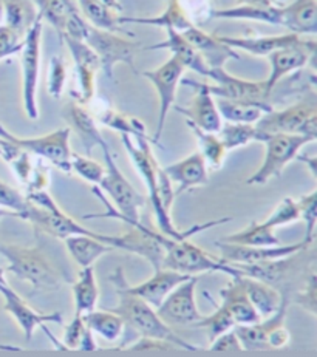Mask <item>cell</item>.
<instances>
[{"instance_id":"6da1fadb","label":"cell","mask_w":317,"mask_h":357,"mask_svg":"<svg viewBox=\"0 0 317 357\" xmlns=\"http://www.w3.org/2000/svg\"><path fill=\"white\" fill-rule=\"evenodd\" d=\"M99 147L103 150L105 174L103 181L98 185H93L91 192L95 194L101 203L105 206L104 213H89L85 220L91 218H115L121 220L122 223L128 226H136L141 223V209L146 204V199L128 183L124 174L121 172L112 150L103 139L99 142Z\"/></svg>"},{"instance_id":"7a4b0ae2","label":"cell","mask_w":317,"mask_h":357,"mask_svg":"<svg viewBox=\"0 0 317 357\" xmlns=\"http://www.w3.org/2000/svg\"><path fill=\"white\" fill-rule=\"evenodd\" d=\"M122 144L126 147V152L128 155V158L133 162V166L136 169V172L140 174L141 180L144 181L147 188V195H149V202L150 206L154 209V215L156 220L158 229L165 237H169L172 240H184V238H191L193 235H197L203 231L212 229L215 226L229 223L230 217H225L220 220H212L207 221V223H200V225H193L192 227L186 231H179L178 227L174 225L172 221L170 212L165 211L163 208V204L160 202V197H158V183H156V167H158V161L155 158V155L152 152V147H150L149 138H131L127 135H121Z\"/></svg>"},{"instance_id":"3957f363","label":"cell","mask_w":317,"mask_h":357,"mask_svg":"<svg viewBox=\"0 0 317 357\" xmlns=\"http://www.w3.org/2000/svg\"><path fill=\"white\" fill-rule=\"evenodd\" d=\"M110 282L113 283L115 291L118 296V305L110 308L113 312L124 322L127 331L140 335H146V337H155L163 339L165 342H170L172 345L177 348L187 349V351H198L200 347L192 345L189 342L184 340L182 335H178L169 325H165L160 316L156 314L154 306L144 302L136 296L131 294L127 291V278L124 275V269L117 268L115 273L110 275Z\"/></svg>"},{"instance_id":"277c9868","label":"cell","mask_w":317,"mask_h":357,"mask_svg":"<svg viewBox=\"0 0 317 357\" xmlns=\"http://www.w3.org/2000/svg\"><path fill=\"white\" fill-rule=\"evenodd\" d=\"M0 255L8 261L5 273L31 284L34 292L59 291L64 277L40 248L6 245L0 241Z\"/></svg>"},{"instance_id":"5b68a950","label":"cell","mask_w":317,"mask_h":357,"mask_svg":"<svg viewBox=\"0 0 317 357\" xmlns=\"http://www.w3.org/2000/svg\"><path fill=\"white\" fill-rule=\"evenodd\" d=\"M161 268L175 271V273L186 274L189 277H197L207 273H223L230 277L242 274L240 269L223 263L219 257L207 254L196 243L189 241V238L170 240L169 246L165 248Z\"/></svg>"},{"instance_id":"8992f818","label":"cell","mask_w":317,"mask_h":357,"mask_svg":"<svg viewBox=\"0 0 317 357\" xmlns=\"http://www.w3.org/2000/svg\"><path fill=\"white\" fill-rule=\"evenodd\" d=\"M309 142H314V139L304 137V135H268L265 137V156L254 174H252L246 184L249 185H263L272 178H277L282 175L283 169L288 164L293 162V160L297 158L300 150L304 149Z\"/></svg>"},{"instance_id":"52a82bcc","label":"cell","mask_w":317,"mask_h":357,"mask_svg":"<svg viewBox=\"0 0 317 357\" xmlns=\"http://www.w3.org/2000/svg\"><path fill=\"white\" fill-rule=\"evenodd\" d=\"M257 130L262 138L268 135H304L317 139V107L314 102L300 101L283 110H271L257 121ZM262 139V142H263Z\"/></svg>"},{"instance_id":"ba28073f","label":"cell","mask_w":317,"mask_h":357,"mask_svg":"<svg viewBox=\"0 0 317 357\" xmlns=\"http://www.w3.org/2000/svg\"><path fill=\"white\" fill-rule=\"evenodd\" d=\"M84 42L98 56L101 70L104 71L109 79H115V67L118 63H126L132 68L133 73L138 75L135 66V56L141 50L136 42L122 38V36L110 31H101L89 25L84 36Z\"/></svg>"},{"instance_id":"9c48e42d","label":"cell","mask_w":317,"mask_h":357,"mask_svg":"<svg viewBox=\"0 0 317 357\" xmlns=\"http://www.w3.org/2000/svg\"><path fill=\"white\" fill-rule=\"evenodd\" d=\"M0 138L25 150L30 155L39 156L40 160L52 162L61 172L70 175L71 174V149H70V128H57V130L44 135L38 138H20L6 130L3 126H0Z\"/></svg>"},{"instance_id":"30bf717a","label":"cell","mask_w":317,"mask_h":357,"mask_svg":"<svg viewBox=\"0 0 317 357\" xmlns=\"http://www.w3.org/2000/svg\"><path fill=\"white\" fill-rule=\"evenodd\" d=\"M207 79L214 81V84H205L207 91L214 98L257 105L266 113L274 110L268 102L271 95L266 90L265 81L242 79V77L229 75L225 68H211L207 73Z\"/></svg>"},{"instance_id":"8fae6325","label":"cell","mask_w":317,"mask_h":357,"mask_svg":"<svg viewBox=\"0 0 317 357\" xmlns=\"http://www.w3.org/2000/svg\"><path fill=\"white\" fill-rule=\"evenodd\" d=\"M42 26L44 20L39 16L36 17L31 26L28 28L20 50V62H22V96L24 109L27 116L31 121L39 119L38 109V81L40 68V42H42Z\"/></svg>"},{"instance_id":"7c38bea8","label":"cell","mask_w":317,"mask_h":357,"mask_svg":"<svg viewBox=\"0 0 317 357\" xmlns=\"http://www.w3.org/2000/svg\"><path fill=\"white\" fill-rule=\"evenodd\" d=\"M172 238L165 237L161 232L154 231L152 227L144 225L131 226V229L121 235H110L109 245L113 249H122V251L136 254L146 259L154 271L161 269L165 255V248L169 246Z\"/></svg>"},{"instance_id":"4fadbf2b","label":"cell","mask_w":317,"mask_h":357,"mask_svg":"<svg viewBox=\"0 0 317 357\" xmlns=\"http://www.w3.org/2000/svg\"><path fill=\"white\" fill-rule=\"evenodd\" d=\"M183 73H184V67L177 61V58H174V56L155 70L142 71V76L154 85L158 93V99H160V113H158L156 130L152 138V141L156 146H160L165 119H168L169 110L175 104L177 89L183 79Z\"/></svg>"},{"instance_id":"5bb4252c","label":"cell","mask_w":317,"mask_h":357,"mask_svg":"<svg viewBox=\"0 0 317 357\" xmlns=\"http://www.w3.org/2000/svg\"><path fill=\"white\" fill-rule=\"evenodd\" d=\"M198 278L191 277L170 292L164 302L156 308V314L165 325L193 328L203 317L197 306L196 289Z\"/></svg>"},{"instance_id":"9a60e30c","label":"cell","mask_w":317,"mask_h":357,"mask_svg":"<svg viewBox=\"0 0 317 357\" xmlns=\"http://www.w3.org/2000/svg\"><path fill=\"white\" fill-rule=\"evenodd\" d=\"M38 16L52 25L62 38L84 40L89 24L73 0H31Z\"/></svg>"},{"instance_id":"2e32d148","label":"cell","mask_w":317,"mask_h":357,"mask_svg":"<svg viewBox=\"0 0 317 357\" xmlns=\"http://www.w3.org/2000/svg\"><path fill=\"white\" fill-rule=\"evenodd\" d=\"M215 246L220 251L219 259L223 263H228V265H263V263H270L293 255L311 245H307L302 240L299 243H294V245H279L272 248L240 246L226 241H215Z\"/></svg>"},{"instance_id":"e0dca14e","label":"cell","mask_w":317,"mask_h":357,"mask_svg":"<svg viewBox=\"0 0 317 357\" xmlns=\"http://www.w3.org/2000/svg\"><path fill=\"white\" fill-rule=\"evenodd\" d=\"M316 47V40L302 38L300 42H297L295 45L277 50V52H274L268 56L271 71L268 77L263 81L270 95L272 93L274 87H276L286 75L305 68L309 62L314 61Z\"/></svg>"},{"instance_id":"ac0fdd59","label":"cell","mask_w":317,"mask_h":357,"mask_svg":"<svg viewBox=\"0 0 317 357\" xmlns=\"http://www.w3.org/2000/svg\"><path fill=\"white\" fill-rule=\"evenodd\" d=\"M182 85L186 87H192L196 90V96L187 107H175V110L187 118V123L196 126L201 130L219 133L223 126V119L219 113L217 104H215V98L207 91L205 82H197L192 79L183 77Z\"/></svg>"},{"instance_id":"d6986e66","label":"cell","mask_w":317,"mask_h":357,"mask_svg":"<svg viewBox=\"0 0 317 357\" xmlns=\"http://www.w3.org/2000/svg\"><path fill=\"white\" fill-rule=\"evenodd\" d=\"M0 296L3 297V310L16 320V324L25 334L27 342L31 340L38 328H42L47 324H64V316L61 311H53L48 314L36 311L10 287L8 282L0 287Z\"/></svg>"},{"instance_id":"ffe728a7","label":"cell","mask_w":317,"mask_h":357,"mask_svg":"<svg viewBox=\"0 0 317 357\" xmlns=\"http://www.w3.org/2000/svg\"><path fill=\"white\" fill-rule=\"evenodd\" d=\"M62 40L66 42L75 62V71L79 87V93H73L75 101L82 105H87L93 101L96 93L95 81L98 70L101 68L99 59L95 52L84 40L73 38H62Z\"/></svg>"},{"instance_id":"44dd1931","label":"cell","mask_w":317,"mask_h":357,"mask_svg":"<svg viewBox=\"0 0 317 357\" xmlns=\"http://www.w3.org/2000/svg\"><path fill=\"white\" fill-rule=\"evenodd\" d=\"M184 39L197 50L201 59L209 68H225L228 61H239L240 54L230 47L225 45L219 36L209 34L197 25H192L182 33Z\"/></svg>"},{"instance_id":"7402d4cb","label":"cell","mask_w":317,"mask_h":357,"mask_svg":"<svg viewBox=\"0 0 317 357\" xmlns=\"http://www.w3.org/2000/svg\"><path fill=\"white\" fill-rule=\"evenodd\" d=\"M163 169L172 184H177V189H174L175 197L209 183V169L198 152L187 155L186 158L172 162Z\"/></svg>"},{"instance_id":"603a6c76","label":"cell","mask_w":317,"mask_h":357,"mask_svg":"<svg viewBox=\"0 0 317 357\" xmlns=\"http://www.w3.org/2000/svg\"><path fill=\"white\" fill-rule=\"evenodd\" d=\"M187 278L191 277L186 274L175 273V271L161 268L158 271H154V275L147 278L146 282L133 284V287L128 283L127 291L138 298L144 300V302L149 303L150 306H154L156 310L158 306L164 302L165 297H168L170 292L178 287V284L186 282Z\"/></svg>"},{"instance_id":"cb8c5ba5","label":"cell","mask_w":317,"mask_h":357,"mask_svg":"<svg viewBox=\"0 0 317 357\" xmlns=\"http://www.w3.org/2000/svg\"><path fill=\"white\" fill-rule=\"evenodd\" d=\"M280 25L297 36L317 34V0H294L280 6Z\"/></svg>"},{"instance_id":"d4e9b609","label":"cell","mask_w":317,"mask_h":357,"mask_svg":"<svg viewBox=\"0 0 317 357\" xmlns=\"http://www.w3.org/2000/svg\"><path fill=\"white\" fill-rule=\"evenodd\" d=\"M141 50L144 52H156V50H168V52L172 53L174 58L182 63L184 70H191L196 71L200 76L207 77L209 68L206 66V62L201 59V56L197 53V50L193 48L189 42L184 39V36L182 33H178L175 30H168V38L163 42H158V44H154L150 47H142Z\"/></svg>"},{"instance_id":"484cf974","label":"cell","mask_w":317,"mask_h":357,"mask_svg":"<svg viewBox=\"0 0 317 357\" xmlns=\"http://www.w3.org/2000/svg\"><path fill=\"white\" fill-rule=\"evenodd\" d=\"M223 44L233 50H242L252 56H270L286 47L295 45L300 42L297 34H279V36H262V38H235V36H219Z\"/></svg>"},{"instance_id":"4316f807","label":"cell","mask_w":317,"mask_h":357,"mask_svg":"<svg viewBox=\"0 0 317 357\" xmlns=\"http://www.w3.org/2000/svg\"><path fill=\"white\" fill-rule=\"evenodd\" d=\"M242 275V274H239ZM239 275H234L225 288L220 291L221 305L226 306L230 317H233L235 326L242 325H252L260 322V316H258L254 306L251 305L249 298L246 297L242 283L239 280Z\"/></svg>"},{"instance_id":"83f0119b","label":"cell","mask_w":317,"mask_h":357,"mask_svg":"<svg viewBox=\"0 0 317 357\" xmlns=\"http://www.w3.org/2000/svg\"><path fill=\"white\" fill-rule=\"evenodd\" d=\"M239 280L260 319H268L279 310L280 303H282V294L277 288L248 275H239Z\"/></svg>"},{"instance_id":"f1b7e54d","label":"cell","mask_w":317,"mask_h":357,"mask_svg":"<svg viewBox=\"0 0 317 357\" xmlns=\"http://www.w3.org/2000/svg\"><path fill=\"white\" fill-rule=\"evenodd\" d=\"M119 22L122 24H138V25H149V26H160L165 30H175L183 33L187 28L192 26L193 22L189 17V13L186 11L184 5L179 0H169L165 10L155 17H127L121 16Z\"/></svg>"},{"instance_id":"f546056e","label":"cell","mask_w":317,"mask_h":357,"mask_svg":"<svg viewBox=\"0 0 317 357\" xmlns=\"http://www.w3.org/2000/svg\"><path fill=\"white\" fill-rule=\"evenodd\" d=\"M66 119L84 142L87 155L91 153L93 147H99V142L104 139V137L99 132L95 116L87 110V107L79 104L78 101L70 102L66 107Z\"/></svg>"},{"instance_id":"4dcf8cb0","label":"cell","mask_w":317,"mask_h":357,"mask_svg":"<svg viewBox=\"0 0 317 357\" xmlns=\"http://www.w3.org/2000/svg\"><path fill=\"white\" fill-rule=\"evenodd\" d=\"M75 300V316H85L96 310L99 300V287L93 266L81 268V273L71 284Z\"/></svg>"},{"instance_id":"1f68e13d","label":"cell","mask_w":317,"mask_h":357,"mask_svg":"<svg viewBox=\"0 0 317 357\" xmlns=\"http://www.w3.org/2000/svg\"><path fill=\"white\" fill-rule=\"evenodd\" d=\"M64 243L71 259L81 268L93 266L98 259L113 251V248L107 243L89 237V235H73L64 240Z\"/></svg>"},{"instance_id":"d6a6232c","label":"cell","mask_w":317,"mask_h":357,"mask_svg":"<svg viewBox=\"0 0 317 357\" xmlns=\"http://www.w3.org/2000/svg\"><path fill=\"white\" fill-rule=\"evenodd\" d=\"M79 13L90 26L101 31L118 33L121 31L119 13L110 8L104 0H76Z\"/></svg>"},{"instance_id":"836d02e7","label":"cell","mask_w":317,"mask_h":357,"mask_svg":"<svg viewBox=\"0 0 317 357\" xmlns=\"http://www.w3.org/2000/svg\"><path fill=\"white\" fill-rule=\"evenodd\" d=\"M209 16L226 20H252V22L280 25V6L237 5L233 6V8L211 10Z\"/></svg>"},{"instance_id":"e575fe53","label":"cell","mask_w":317,"mask_h":357,"mask_svg":"<svg viewBox=\"0 0 317 357\" xmlns=\"http://www.w3.org/2000/svg\"><path fill=\"white\" fill-rule=\"evenodd\" d=\"M221 241L251 248H272L282 245L277 238L276 231L266 226L263 221H251L244 229L228 235V237Z\"/></svg>"},{"instance_id":"d590c367","label":"cell","mask_w":317,"mask_h":357,"mask_svg":"<svg viewBox=\"0 0 317 357\" xmlns=\"http://www.w3.org/2000/svg\"><path fill=\"white\" fill-rule=\"evenodd\" d=\"M89 330L107 342H117L122 337L126 325L117 312L112 310H95L84 316Z\"/></svg>"},{"instance_id":"8d00e7d4","label":"cell","mask_w":317,"mask_h":357,"mask_svg":"<svg viewBox=\"0 0 317 357\" xmlns=\"http://www.w3.org/2000/svg\"><path fill=\"white\" fill-rule=\"evenodd\" d=\"M96 119L103 126L112 128V130H117L121 135H127V137L133 139L147 138L146 126L138 118L128 116L126 113L115 110L113 107L105 105L103 109H99V112L96 113Z\"/></svg>"},{"instance_id":"74e56055","label":"cell","mask_w":317,"mask_h":357,"mask_svg":"<svg viewBox=\"0 0 317 357\" xmlns=\"http://www.w3.org/2000/svg\"><path fill=\"white\" fill-rule=\"evenodd\" d=\"M2 11H5L6 26L24 38L28 28L38 17L31 0H0Z\"/></svg>"},{"instance_id":"f35d334b","label":"cell","mask_w":317,"mask_h":357,"mask_svg":"<svg viewBox=\"0 0 317 357\" xmlns=\"http://www.w3.org/2000/svg\"><path fill=\"white\" fill-rule=\"evenodd\" d=\"M192 133L196 135V138L198 141V153L201 155V158L205 160L207 169L212 170H220L223 167V162H225L226 158V149L223 146V142L220 141L217 133H211V132H205L201 128L192 126L187 123Z\"/></svg>"},{"instance_id":"ab89813d","label":"cell","mask_w":317,"mask_h":357,"mask_svg":"<svg viewBox=\"0 0 317 357\" xmlns=\"http://www.w3.org/2000/svg\"><path fill=\"white\" fill-rule=\"evenodd\" d=\"M219 138L225 146L226 152L237 150L251 144V142H262V135L257 130L256 124H223L219 130Z\"/></svg>"},{"instance_id":"60d3db41","label":"cell","mask_w":317,"mask_h":357,"mask_svg":"<svg viewBox=\"0 0 317 357\" xmlns=\"http://www.w3.org/2000/svg\"><path fill=\"white\" fill-rule=\"evenodd\" d=\"M217 109L221 119H225L226 123H234V124H256L258 119L265 115V110L257 105L251 104H243L237 101H229V99H221L219 98L217 101Z\"/></svg>"},{"instance_id":"b9f144b4","label":"cell","mask_w":317,"mask_h":357,"mask_svg":"<svg viewBox=\"0 0 317 357\" xmlns=\"http://www.w3.org/2000/svg\"><path fill=\"white\" fill-rule=\"evenodd\" d=\"M235 326L233 317H230L229 311L226 310L225 305L217 306L211 316H203L198 322L193 325V328H200V330H205L209 335V340H214L215 337H219L220 334L226 333L229 330H233Z\"/></svg>"},{"instance_id":"7bdbcfd3","label":"cell","mask_w":317,"mask_h":357,"mask_svg":"<svg viewBox=\"0 0 317 357\" xmlns=\"http://www.w3.org/2000/svg\"><path fill=\"white\" fill-rule=\"evenodd\" d=\"M234 331L243 349H248V351H265V349H270L268 340H266L268 333H266L262 322L234 326Z\"/></svg>"},{"instance_id":"ee69618b","label":"cell","mask_w":317,"mask_h":357,"mask_svg":"<svg viewBox=\"0 0 317 357\" xmlns=\"http://www.w3.org/2000/svg\"><path fill=\"white\" fill-rule=\"evenodd\" d=\"M70 166L71 172H75L79 178H82V180L93 185H99L105 174V167L103 164L89 158V156H82L78 153H71Z\"/></svg>"},{"instance_id":"f6af8a7d","label":"cell","mask_w":317,"mask_h":357,"mask_svg":"<svg viewBox=\"0 0 317 357\" xmlns=\"http://www.w3.org/2000/svg\"><path fill=\"white\" fill-rule=\"evenodd\" d=\"M300 220L305 223V237L307 245H313L316 238V225H317V190L302 195L297 199Z\"/></svg>"},{"instance_id":"bcb514c9","label":"cell","mask_w":317,"mask_h":357,"mask_svg":"<svg viewBox=\"0 0 317 357\" xmlns=\"http://www.w3.org/2000/svg\"><path fill=\"white\" fill-rule=\"evenodd\" d=\"M299 220H300V213H299L297 199L286 197L276 206V208H274L271 215L266 218L263 223L268 227H271V229L276 231L277 227L288 226L291 223H295V221Z\"/></svg>"},{"instance_id":"7dc6e473","label":"cell","mask_w":317,"mask_h":357,"mask_svg":"<svg viewBox=\"0 0 317 357\" xmlns=\"http://www.w3.org/2000/svg\"><path fill=\"white\" fill-rule=\"evenodd\" d=\"M0 208L14 212L17 218L25 220L28 208H30V202L19 189L0 180Z\"/></svg>"},{"instance_id":"c3c4849f","label":"cell","mask_w":317,"mask_h":357,"mask_svg":"<svg viewBox=\"0 0 317 357\" xmlns=\"http://www.w3.org/2000/svg\"><path fill=\"white\" fill-rule=\"evenodd\" d=\"M67 81V67L62 56H53L48 63V77H47V90L48 95L53 99H59L66 89Z\"/></svg>"},{"instance_id":"681fc988","label":"cell","mask_w":317,"mask_h":357,"mask_svg":"<svg viewBox=\"0 0 317 357\" xmlns=\"http://www.w3.org/2000/svg\"><path fill=\"white\" fill-rule=\"evenodd\" d=\"M294 302L305 311L316 316L317 314V271L309 274L307 282L290 297V303Z\"/></svg>"},{"instance_id":"f907efd6","label":"cell","mask_w":317,"mask_h":357,"mask_svg":"<svg viewBox=\"0 0 317 357\" xmlns=\"http://www.w3.org/2000/svg\"><path fill=\"white\" fill-rule=\"evenodd\" d=\"M8 164L11 166L14 175L17 176L19 183H22L25 188H28V184H30L33 172H34V162L31 160V155L20 149V152L14 156Z\"/></svg>"},{"instance_id":"816d5d0a","label":"cell","mask_w":317,"mask_h":357,"mask_svg":"<svg viewBox=\"0 0 317 357\" xmlns=\"http://www.w3.org/2000/svg\"><path fill=\"white\" fill-rule=\"evenodd\" d=\"M22 36L11 30L10 26H0V61L20 53V50H22Z\"/></svg>"},{"instance_id":"f5cc1de1","label":"cell","mask_w":317,"mask_h":357,"mask_svg":"<svg viewBox=\"0 0 317 357\" xmlns=\"http://www.w3.org/2000/svg\"><path fill=\"white\" fill-rule=\"evenodd\" d=\"M85 330H87V325H85L84 316H75L70 325L66 326V333H64L62 339L64 349H78Z\"/></svg>"},{"instance_id":"db71d44e","label":"cell","mask_w":317,"mask_h":357,"mask_svg":"<svg viewBox=\"0 0 317 357\" xmlns=\"http://www.w3.org/2000/svg\"><path fill=\"white\" fill-rule=\"evenodd\" d=\"M209 349H211V351H243L242 344L239 337H237L234 328L211 340V347H209Z\"/></svg>"},{"instance_id":"11a10c76","label":"cell","mask_w":317,"mask_h":357,"mask_svg":"<svg viewBox=\"0 0 317 357\" xmlns=\"http://www.w3.org/2000/svg\"><path fill=\"white\" fill-rule=\"evenodd\" d=\"M175 345H172L170 342H165L163 339L155 337H146V335H140L136 337L135 342H131L126 347V349H133V351H144V349H174Z\"/></svg>"},{"instance_id":"9f6ffc18","label":"cell","mask_w":317,"mask_h":357,"mask_svg":"<svg viewBox=\"0 0 317 357\" xmlns=\"http://www.w3.org/2000/svg\"><path fill=\"white\" fill-rule=\"evenodd\" d=\"M266 340H268L270 349H280L290 345L291 334L285 325H279L276 328H272V330L268 333Z\"/></svg>"},{"instance_id":"6f0895ef","label":"cell","mask_w":317,"mask_h":357,"mask_svg":"<svg viewBox=\"0 0 317 357\" xmlns=\"http://www.w3.org/2000/svg\"><path fill=\"white\" fill-rule=\"evenodd\" d=\"M78 349H82V351H95V349H99L96 340H95V334H93L89 328L85 330L82 339H81V344H79Z\"/></svg>"},{"instance_id":"680465c9","label":"cell","mask_w":317,"mask_h":357,"mask_svg":"<svg viewBox=\"0 0 317 357\" xmlns=\"http://www.w3.org/2000/svg\"><path fill=\"white\" fill-rule=\"evenodd\" d=\"M239 5H252V6H276L283 3L285 0H237Z\"/></svg>"},{"instance_id":"91938a15","label":"cell","mask_w":317,"mask_h":357,"mask_svg":"<svg viewBox=\"0 0 317 357\" xmlns=\"http://www.w3.org/2000/svg\"><path fill=\"white\" fill-rule=\"evenodd\" d=\"M297 158L307 164L308 169H309V172H311V175H313V178H314V180H317V158H316V156L297 155Z\"/></svg>"},{"instance_id":"94428289","label":"cell","mask_w":317,"mask_h":357,"mask_svg":"<svg viewBox=\"0 0 317 357\" xmlns=\"http://www.w3.org/2000/svg\"><path fill=\"white\" fill-rule=\"evenodd\" d=\"M104 2L110 6V8H113L115 11H118V13H121V10H122V5L118 2V0H104Z\"/></svg>"},{"instance_id":"6125c7cd","label":"cell","mask_w":317,"mask_h":357,"mask_svg":"<svg viewBox=\"0 0 317 357\" xmlns=\"http://www.w3.org/2000/svg\"><path fill=\"white\" fill-rule=\"evenodd\" d=\"M6 217H8V218H17V215H16V213H14V212L5 211V209L0 208V220H2V218H6Z\"/></svg>"},{"instance_id":"be15d7a7","label":"cell","mask_w":317,"mask_h":357,"mask_svg":"<svg viewBox=\"0 0 317 357\" xmlns=\"http://www.w3.org/2000/svg\"><path fill=\"white\" fill-rule=\"evenodd\" d=\"M8 147V141H5V139H2L0 138V156L3 155V152H5V149Z\"/></svg>"},{"instance_id":"e7e4bbea","label":"cell","mask_w":317,"mask_h":357,"mask_svg":"<svg viewBox=\"0 0 317 357\" xmlns=\"http://www.w3.org/2000/svg\"><path fill=\"white\" fill-rule=\"evenodd\" d=\"M6 283V277H5V269H2L0 268V287H2V284H5Z\"/></svg>"},{"instance_id":"03108f58","label":"cell","mask_w":317,"mask_h":357,"mask_svg":"<svg viewBox=\"0 0 317 357\" xmlns=\"http://www.w3.org/2000/svg\"><path fill=\"white\" fill-rule=\"evenodd\" d=\"M179 2H183V0H179ZM209 2H211V0H197V3H201L203 6H206L207 10H211L209 8Z\"/></svg>"},{"instance_id":"003e7915","label":"cell","mask_w":317,"mask_h":357,"mask_svg":"<svg viewBox=\"0 0 317 357\" xmlns=\"http://www.w3.org/2000/svg\"><path fill=\"white\" fill-rule=\"evenodd\" d=\"M2 13H3L2 11V5H0V19H2Z\"/></svg>"}]
</instances>
